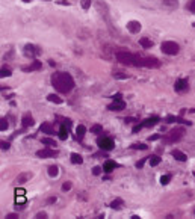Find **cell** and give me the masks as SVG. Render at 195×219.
I'll use <instances>...</instances> for the list:
<instances>
[{"instance_id":"obj_1","label":"cell","mask_w":195,"mask_h":219,"mask_svg":"<svg viewBox=\"0 0 195 219\" xmlns=\"http://www.w3.org/2000/svg\"><path fill=\"white\" fill-rule=\"evenodd\" d=\"M53 88L61 94H68L74 88V79L70 73H55L51 77Z\"/></svg>"},{"instance_id":"obj_2","label":"cell","mask_w":195,"mask_h":219,"mask_svg":"<svg viewBox=\"0 0 195 219\" xmlns=\"http://www.w3.org/2000/svg\"><path fill=\"white\" fill-rule=\"evenodd\" d=\"M184 128H182V127H179V128H174V130H171L170 133H168L165 138H163V141H165V144H172V142H179V141H182V138L184 136Z\"/></svg>"},{"instance_id":"obj_3","label":"cell","mask_w":195,"mask_h":219,"mask_svg":"<svg viewBox=\"0 0 195 219\" xmlns=\"http://www.w3.org/2000/svg\"><path fill=\"white\" fill-rule=\"evenodd\" d=\"M161 48H162V51H163L165 55H170V56H174V55H177L180 51V46L177 42H174V41H165V42H162Z\"/></svg>"},{"instance_id":"obj_4","label":"cell","mask_w":195,"mask_h":219,"mask_svg":"<svg viewBox=\"0 0 195 219\" xmlns=\"http://www.w3.org/2000/svg\"><path fill=\"white\" fill-rule=\"evenodd\" d=\"M97 145H99V148H101L103 151H111L115 148V142H113V139H111L109 136H101L97 139Z\"/></svg>"},{"instance_id":"obj_5","label":"cell","mask_w":195,"mask_h":219,"mask_svg":"<svg viewBox=\"0 0 195 219\" xmlns=\"http://www.w3.org/2000/svg\"><path fill=\"white\" fill-rule=\"evenodd\" d=\"M97 11H99L100 14H101V17L106 20V23H108V26H109V29H112L113 30V27H112V23L109 21V6L106 5L103 0H97Z\"/></svg>"},{"instance_id":"obj_6","label":"cell","mask_w":195,"mask_h":219,"mask_svg":"<svg viewBox=\"0 0 195 219\" xmlns=\"http://www.w3.org/2000/svg\"><path fill=\"white\" fill-rule=\"evenodd\" d=\"M39 51L41 50L37 46H33V44H26L23 53H24V56H27V58H35L37 55H39Z\"/></svg>"},{"instance_id":"obj_7","label":"cell","mask_w":195,"mask_h":219,"mask_svg":"<svg viewBox=\"0 0 195 219\" xmlns=\"http://www.w3.org/2000/svg\"><path fill=\"white\" fill-rule=\"evenodd\" d=\"M58 151L56 150H50V148H46V150H39L37 151V157H41V159H47V157H56Z\"/></svg>"},{"instance_id":"obj_8","label":"cell","mask_w":195,"mask_h":219,"mask_svg":"<svg viewBox=\"0 0 195 219\" xmlns=\"http://www.w3.org/2000/svg\"><path fill=\"white\" fill-rule=\"evenodd\" d=\"M188 88H189V85H188V80H186V79H179V80L175 82V85H174V89L177 92L188 91Z\"/></svg>"},{"instance_id":"obj_9","label":"cell","mask_w":195,"mask_h":219,"mask_svg":"<svg viewBox=\"0 0 195 219\" xmlns=\"http://www.w3.org/2000/svg\"><path fill=\"white\" fill-rule=\"evenodd\" d=\"M127 29L130 33H139L141 32V23L136 21V20H132L127 23Z\"/></svg>"},{"instance_id":"obj_10","label":"cell","mask_w":195,"mask_h":219,"mask_svg":"<svg viewBox=\"0 0 195 219\" xmlns=\"http://www.w3.org/2000/svg\"><path fill=\"white\" fill-rule=\"evenodd\" d=\"M124 107H126V103L122 101V98H120V100H113V103H111L109 104V110H122Z\"/></svg>"},{"instance_id":"obj_11","label":"cell","mask_w":195,"mask_h":219,"mask_svg":"<svg viewBox=\"0 0 195 219\" xmlns=\"http://www.w3.org/2000/svg\"><path fill=\"white\" fill-rule=\"evenodd\" d=\"M118 163L117 162H113V160H106L104 162V165H103V171H106V172H111V171H113L115 168H118Z\"/></svg>"},{"instance_id":"obj_12","label":"cell","mask_w":195,"mask_h":219,"mask_svg":"<svg viewBox=\"0 0 195 219\" xmlns=\"http://www.w3.org/2000/svg\"><path fill=\"white\" fill-rule=\"evenodd\" d=\"M21 124H23V127H32V126L35 124V121H33V118H32L30 113H26V115L23 117Z\"/></svg>"},{"instance_id":"obj_13","label":"cell","mask_w":195,"mask_h":219,"mask_svg":"<svg viewBox=\"0 0 195 219\" xmlns=\"http://www.w3.org/2000/svg\"><path fill=\"white\" fill-rule=\"evenodd\" d=\"M39 68H41V62H39V60H33L32 65L23 67V71H26V73H29V71H37V69H39Z\"/></svg>"},{"instance_id":"obj_14","label":"cell","mask_w":195,"mask_h":219,"mask_svg":"<svg viewBox=\"0 0 195 219\" xmlns=\"http://www.w3.org/2000/svg\"><path fill=\"white\" fill-rule=\"evenodd\" d=\"M172 157L175 160H179V162H186V159H188V156H186L184 153H182L180 150H174L172 151Z\"/></svg>"},{"instance_id":"obj_15","label":"cell","mask_w":195,"mask_h":219,"mask_svg":"<svg viewBox=\"0 0 195 219\" xmlns=\"http://www.w3.org/2000/svg\"><path fill=\"white\" fill-rule=\"evenodd\" d=\"M85 133H86V127H85L83 124H79V126H77V128H76V135H77V139H83Z\"/></svg>"},{"instance_id":"obj_16","label":"cell","mask_w":195,"mask_h":219,"mask_svg":"<svg viewBox=\"0 0 195 219\" xmlns=\"http://www.w3.org/2000/svg\"><path fill=\"white\" fill-rule=\"evenodd\" d=\"M70 157H71V163H74V165H82L83 163V157L80 154H77V153H73Z\"/></svg>"},{"instance_id":"obj_17","label":"cell","mask_w":195,"mask_h":219,"mask_svg":"<svg viewBox=\"0 0 195 219\" xmlns=\"http://www.w3.org/2000/svg\"><path fill=\"white\" fill-rule=\"evenodd\" d=\"M157 122H159V118H157V117H153V118L145 119V121L142 122V126H144V127H153L154 124H157Z\"/></svg>"},{"instance_id":"obj_18","label":"cell","mask_w":195,"mask_h":219,"mask_svg":"<svg viewBox=\"0 0 195 219\" xmlns=\"http://www.w3.org/2000/svg\"><path fill=\"white\" fill-rule=\"evenodd\" d=\"M139 46L144 47V48H150V47H153V41L148 39V38H141L139 39Z\"/></svg>"},{"instance_id":"obj_19","label":"cell","mask_w":195,"mask_h":219,"mask_svg":"<svg viewBox=\"0 0 195 219\" xmlns=\"http://www.w3.org/2000/svg\"><path fill=\"white\" fill-rule=\"evenodd\" d=\"M39 130L42 131V133H47V135H51V133H53V128H51V126L49 124V122H42L41 127H39Z\"/></svg>"},{"instance_id":"obj_20","label":"cell","mask_w":195,"mask_h":219,"mask_svg":"<svg viewBox=\"0 0 195 219\" xmlns=\"http://www.w3.org/2000/svg\"><path fill=\"white\" fill-rule=\"evenodd\" d=\"M47 100L51 101V103H55V104H61V103H62V98L58 97L56 94H49V95H47Z\"/></svg>"},{"instance_id":"obj_21","label":"cell","mask_w":195,"mask_h":219,"mask_svg":"<svg viewBox=\"0 0 195 219\" xmlns=\"http://www.w3.org/2000/svg\"><path fill=\"white\" fill-rule=\"evenodd\" d=\"M59 138L62 139V141H65V139L68 138V130H67L65 126H61V128H59Z\"/></svg>"},{"instance_id":"obj_22","label":"cell","mask_w":195,"mask_h":219,"mask_svg":"<svg viewBox=\"0 0 195 219\" xmlns=\"http://www.w3.org/2000/svg\"><path fill=\"white\" fill-rule=\"evenodd\" d=\"M47 172H49V175L50 177H58V174H59V169H58V166H49V169H47Z\"/></svg>"},{"instance_id":"obj_23","label":"cell","mask_w":195,"mask_h":219,"mask_svg":"<svg viewBox=\"0 0 195 219\" xmlns=\"http://www.w3.org/2000/svg\"><path fill=\"white\" fill-rule=\"evenodd\" d=\"M148 163H150V166H157L159 163H161V157H157V156H150Z\"/></svg>"},{"instance_id":"obj_24","label":"cell","mask_w":195,"mask_h":219,"mask_svg":"<svg viewBox=\"0 0 195 219\" xmlns=\"http://www.w3.org/2000/svg\"><path fill=\"white\" fill-rule=\"evenodd\" d=\"M122 204H124L122 199H121V198H117V199H113L112 203H111V208H120Z\"/></svg>"},{"instance_id":"obj_25","label":"cell","mask_w":195,"mask_h":219,"mask_svg":"<svg viewBox=\"0 0 195 219\" xmlns=\"http://www.w3.org/2000/svg\"><path fill=\"white\" fill-rule=\"evenodd\" d=\"M163 3L168 8H177L179 6V0H163Z\"/></svg>"},{"instance_id":"obj_26","label":"cell","mask_w":195,"mask_h":219,"mask_svg":"<svg viewBox=\"0 0 195 219\" xmlns=\"http://www.w3.org/2000/svg\"><path fill=\"white\" fill-rule=\"evenodd\" d=\"M132 150H147L148 145H144V144H133V145H130Z\"/></svg>"},{"instance_id":"obj_27","label":"cell","mask_w":195,"mask_h":219,"mask_svg":"<svg viewBox=\"0 0 195 219\" xmlns=\"http://www.w3.org/2000/svg\"><path fill=\"white\" fill-rule=\"evenodd\" d=\"M27 178H30V174H21V175L17 177V181H18V183H26V180H27Z\"/></svg>"},{"instance_id":"obj_28","label":"cell","mask_w":195,"mask_h":219,"mask_svg":"<svg viewBox=\"0 0 195 219\" xmlns=\"http://www.w3.org/2000/svg\"><path fill=\"white\" fill-rule=\"evenodd\" d=\"M101 130H103V127H101L100 124H95V126H92V127H91V133H94V135H99Z\"/></svg>"},{"instance_id":"obj_29","label":"cell","mask_w":195,"mask_h":219,"mask_svg":"<svg viewBox=\"0 0 195 219\" xmlns=\"http://www.w3.org/2000/svg\"><path fill=\"white\" fill-rule=\"evenodd\" d=\"M41 142H42V144H46V145H56V142L53 141L51 138H42V139H41Z\"/></svg>"},{"instance_id":"obj_30","label":"cell","mask_w":195,"mask_h":219,"mask_svg":"<svg viewBox=\"0 0 195 219\" xmlns=\"http://www.w3.org/2000/svg\"><path fill=\"white\" fill-rule=\"evenodd\" d=\"M80 6L83 8V9H89V6H91V0H80Z\"/></svg>"},{"instance_id":"obj_31","label":"cell","mask_w":195,"mask_h":219,"mask_svg":"<svg viewBox=\"0 0 195 219\" xmlns=\"http://www.w3.org/2000/svg\"><path fill=\"white\" fill-rule=\"evenodd\" d=\"M170 180H171V175H162V177H161V183H162V185H168V183H170Z\"/></svg>"},{"instance_id":"obj_32","label":"cell","mask_w":195,"mask_h":219,"mask_svg":"<svg viewBox=\"0 0 195 219\" xmlns=\"http://www.w3.org/2000/svg\"><path fill=\"white\" fill-rule=\"evenodd\" d=\"M71 181H65L64 183V185H62V190H64V192H67V190H70V189H71Z\"/></svg>"},{"instance_id":"obj_33","label":"cell","mask_w":195,"mask_h":219,"mask_svg":"<svg viewBox=\"0 0 195 219\" xmlns=\"http://www.w3.org/2000/svg\"><path fill=\"white\" fill-rule=\"evenodd\" d=\"M0 76L2 77H9L11 76V71L8 68H2V71H0Z\"/></svg>"},{"instance_id":"obj_34","label":"cell","mask_w":195,"mask_h":219,"mask_svg":"<svg viewBox=\"0 0 195 219\" xmlns=\"http://www.w3.org/2000/svg\"><path fill=\"white\" fill-rule=\"evenodd\" d=\"M188 9L191 12H195V0H189V3H188Z\"/></svg>"},{"instance_id":"obj_35","label":"cell","mask_w":195,"mask_h":219,"mask_svg":"<svg viewBox=\"0 0 195 219\" xmlns=\"http://www.w3.org/2000/svg\"><path fill=\"white\" fill-rule=\"evenodd\" d=\"M101 174V168L100 166H94L92 168V175H100Z\"/></svg>"},{"instance_id":"obj_36","label":"cell","mask_w":195,"mask_h":219,"mask_svg":"<svg viewBox=\"0 0 195 219\" xmlns=\"http://www.w3.org/2000/svg\"><path fill=\"white\" fill-rule=\"evenodd\" d=\"M115 79H127V74H120V73H115L113 74Z\"/></svg>"},{"instance_id":"obj_37","label":"cell","mask_w":195,"mask_h":219,"mask_svg":"<svg viewBox=\"0 0 195 219\" xmlns=\"http://www.w3.org/2000/svg\"><path fill=\"white\" fill-rule=\"evenodd\" d=\"M37 218H39V219H46V218H47V213H46V212H39V213H37Z\"/></svg>"},{"instance_id":"obj_38","label":"cell","mask_w":195,"mask_h":219,"mask_svg":"<svg viewBox=\"0 0 195 219\" xmlns=\"http://www.w3.org/2000/svg\"><path fill=\"white\" fill-rule=\"evenodd\" d=\"M17 218H18V215H17V213H9V215H6L5 219H17Z\"/></svg>"},{"instance_id":"obj_39","label":"cell","mask_w":195,"mask_h":219,"mask_svg":"<svg viewBox=\"0 0 195 219\" xmlns=\"http://www.w3.org/2000/svg\"><path fill=\"white\" fill-rule=\"evenodd\" d=\"M8 128V121L6 118H2V130H6Z\"/></svg>"},{"instance_id":"obj_40","label":"cell","mask_w":195,"mask_h":219,"mask_svg":"<svg viewBox=\"0 0 195 219\" xmlns=\"http://www.w3.org/2000/svg\"><path fill=\"white\" fill-rule=\"evenodd\" d=\"M17 203H18V204H21V203H26V198H24L23 195H18V198H17Z\"/></svg>"},{"instance_id":"obj_41","label":"cell","mask_w":195,"mask_h":219,"mask_svg":"<svg viewBox=\"0 0 195 219\" xmlns=\"http://www.w3.org/2000/svg\"><path fill=\"white\" fill-rule=\"evenodd\" d=\"M142 128H144V126H142V124H139V126H136V127L133 128V133H138V131H139V130H142Z\"/></svg>"},{"instance_id":"obj_42","label":"cell","mask_w":195,"mask_h":219,"mask_svg":"<svg viewBox=\"0 0 195 219\" xmlns=\"http://www.w3.org/2000/svg\"><path fill=\"white\" fill-rule=\"evenodd\" d=\"M145 160H147V159H142V160H139V162L136 163V166H138V168H142V166H144V163H145Z\"/></svg>"},{"instance_id":"obj_43","label":"cell","mask_w":195,"mask_h":219,"mask_svg":"<svg viewBox=\"0 0 195 219\" xmlns=\"http://www.w3.org/2000/svg\"><path fill=\"white\" fill-rule=\"evenodd\" d=\"M159 138H161V135H153V136H150V141H156Z\"/></svg>"},{"instance_id":"obj_44","label":"cell","mask_w":195,"mask_h":219,"mask_svg":"<svg viewBox=\"0 0 195 219\" xmlns=\"http://www.w3.org/2000/svg\"><path fill=\"white\" fill-rule=\"evenodd\" d=\"M2 148H3V150H8V148H9V144H8V142H2Z\"/></svg>"},{"instance_id":"obj_45","label":"cell","mask_w":195,"mask_h":219,"mask_svg":"<svg viewBox=\"0 0 195 219\" xmlns=\"http://www.w3.org/2000/svg\"><path fill=\"white\" fill-rule=\"evenodd\" d=\"M58 3L59 5H70V2H67V0H58Z\"/></svg>"},{"instance_id":"obj_46","label":"cell","mask_w":195,"mask_h":219,"mask_svg":"<svg viewBox=\"0 0 195 219\" xmlns=\"http://www.w3.org/2000/svg\"><path fill=\"white\" fill-rule=\"evenodd\" d=\"M47 203H49V204H53V203H56V198H55V197H53V198H49V201H47Z\"/></svg>"},{"instance_id":"obj_47","label":"cell","mask_w":195,"mask_h":219,"mask_svg":"<svg viewBox=\"0 0 195 219\" xmlns=\"http://www.w3.org/2000/svg\"><path fill=\"white\" fill-rule=\"evenodd\" d=\"M17 195H24V190H23V189H18V190H17Z\"/></svg>"},{"instance_id":"obj_48","label":"cell","mask_w":195,"mask_h":219,"mask_svg":"<svg viewBox=\"0 0 195 219\" xmlns=\"http://www.w3.org/2000/svg\"><path fill=\"white\" fill-rule=\"evenodd\" d=\"M94 157H106L103 153H97V154H94Z\"/></svg>"},{"instance_id":"obj_49","label":"cell","mask_w":195,"mask_h":219,"mask_svg":"<svg viewBox=\"0 0 195 219\" xmlns=\"http://www.w3.org/2000/svg\"><path fill=\"white\" fill-rule=\"evenodd\" d=\"M189 112H191V113H195V109H191Z\"/></svg>"},{"instance_id":"obj_50","label":"cell","mask_w":195,"mask_h":219,"mask_svg":"<svg viewBox=\"0 0 195 219\" xmlns=\"http://www.w3.org/2000/svg\"><path fill=\"white\" fill-rule=\"evenodd\" d=\"M23 2H26V3H27V2H32V0H23Z\"/></svg>"},{"instance_id":"obj_51","label":"cell","mask_w":195,"mask_h":219,"mask_svg":"<svg viewBox=\"0 0 195 219\" xmlns=\"http://www.w3.org/2000/svg\"><path fill=\"white\" fill-rule=\"evenodd\" d=\"M192 26H194V27H195V23H194V24H192Z\"/></svg>"},{"instance_id":"obj_52","label":"cell","mask_w":195,"mask_h":219,"mask_svg":"<svg viewBox=\"0 0 195 219\" xmlns=\"http://www.w3.org/2000/svg\"><path fill=\"white\" fill-rule=\"evenodd\" d=\"M194 213H195V210H194Z\"/></svg>"},{"instance_id":"obj_53","label":"cell","mask_w":195,"mask_h":219,"mask_svg":"<svg viewBox=\"0 0 195 219\" xmlns=\"http://www.w3.org/2000/svg\"><path fill=\"white\" fill-rule=\"evenodd\" d=\"M194 175H195V172H194Z\"/></svg>"}]
</instances>
